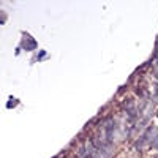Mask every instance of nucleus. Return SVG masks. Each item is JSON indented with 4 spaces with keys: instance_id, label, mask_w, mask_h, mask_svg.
<instances>
[{
    "instance_id": "nucleus-1",
    "label": "nucleus",
    "mask_w": 158,
    "mask_h": 158,
    "mask_svg": "<svg viewBox=\"0 0 158 158\" xmlns=\"http://www.w3.org/2000/svg\"><path fill=\"white\" fill-rule=\"evenodd\" d=\"M15 104H16V101H8L6 106H8V108H11V106H15Z\"/></svg>"
}]
</instances>
